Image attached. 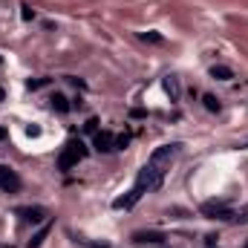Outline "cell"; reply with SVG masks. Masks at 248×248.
<instances>
[{"label":"cell","mask_w":248,"mask_h":248,"mask_svg":"<svg viewBox=\"0 0 248 248\" xmlns=\"http://www.w3.org/2000/svg\"><path fill=\"white\" fill-rule=\"evenodd\" d=\"M0 63H3V58H0Z\"/></svg>","instance_id":"22"},{"label":"cell","mask_w":248,"mask_h":248,"mask_svg":"<svg viewBox=\"0 0 248 248\" xmlns=\"http://www.w3.org/2000/svg\"><path fill=\"white\" fill-rule=\"evenodd\" d=\"M133 240H136V243H162L165 237H162V234H156V231H139Z\"/></svg>","instance_id":"9"},{"label":"cell","mask_w":248,"mask_h":248,"mask_svg":"<svg viewBox=\"0 0 248 248\" xmlns=\"http://www.w3.org/2000/svg\"><path fill=\"white\" fill-rule=\"evenodd\" d=\"M205 246L214 248V246H217V237H214V234H211V237H205Z\"/></svg>","instance_id":"19"},{"label":"cell","mask_w":248,"mask_h":248,"mask_svg":"<svg viewBox=\"0 0 248 248\" xmlns=\"http://www.w3.org/2000/svg\"><path fill=\"white\" fill-rule=\"evenodd\" d=\"M84 130L87 133H98V119H90V122L84 124Z\"/></svg>","instance_id":"14"},{"label":"cell","mask_w":248,"mask_h":248,"mask_svg":"<svg viewBox=\"0 0 248 248\" xmlns=\"http://www.w3.org/2000/svg\"><path fill=\"white\" fill-rule=\"evenodd\" d=\"M87 156V147H84V141H78V139H69L66 141V147H63V153L58 156V168L61 170H72L81 159Z\"/></svg>","instance_id":"2"},{"label":"cell","mask_w":248,"mask_h":248,"mask_svg":"<svg viewBox=\"0 0 248 248\" xmlns=\"http://www.w3.org/2000/svg\"><path fill=\"white\" fill-rule=\"evenodd\" d=\"M0 190H6V193H17L20 190V176L12 168H6V165H0Z\"/></svg>","instance_id":"4"},{"label":"cell","mask_w":248,"mask_h":248,"mask_svg":"<svg viewBox=\"0 0 248 248\" xmlns=\"http://www.w3.org/2000/svg\"><path fill=\"white\" fill-rule=\"evenodd\" d=\"M202 214L208 219H234V211L225 205V202H205L202 205Z\"/></svg>","instance_id":"3"},{"label":"cell","mask_w":248,"mask_h":248,"mask_svg":"<svg viewBox=\"0 0 248 248\" xmlns=\"http://www.w3.org/2000/svg\"><path fill=\"white\" fill-rule=\"evenodd\" d=\"M49 101H52V107H55L58 113H69V104H66V95H61V93H55V95H52Z\"/></svg>","instance_id":"11"},{"label":"cell","mask_w":248,"mask_h":248,"mask_svg":"<svg viewBox=\"0 0 248 248\" xmlns=\"http://www.w3.org/2000/svg\"><path fill=\"white\" fill-rule=\"evenodd\" d=\"M17 217H20L23 222L38 225V222H44V219H46V211H44V208H17Z\"/></svg>","instance_id":"6"},{"label":"cell","mask_w":248,"mask_h":248,"mask_svg":"<svg viewBox=\"0 0 248 248\" xmlns=\"http://www.w3.org/2000/svg\"><path fill=\"white\" fill-rule=\"evenodd\" d=\"M141 38H144V41H153V44H162V35H156V32H144Z\"/></svg>","instance_id":"15"},{"label":"cell","mask_w":248,"mask_h":248,"mask_svg":"<svg viewBox=\"0 0 248 248\" xmlns=\"http://www.w3.org/2000/svg\"><path fill=\"white\" fill-rule=\"evenodd\" d=\"M26 136H41V127H26Z\"/></svg>","instance_id":"18"},{"label":"cell","mask_w":248,"mask_h":248,"mask_svg":"<svg viewBox=\"0 0 248 248\" xmlns=\"http://www.w3.org/2000/svg\"><path fill=\"white\" fill-rule=\"evenodd\" d=\"M20 9H23V12H20V15H23V20H32V17H35V12H32V9H29V6H26V3H23V6H20Z\"/></svg>","instance_id":"16"},{"label":"cell","mask_w":248,"mask_h":248,"mask_svg":"<svg viewBox=\"0 0 248 248\" xmlns=\"http://www.w3.org/2000/svg\"><path fill=\"white\" fill-rule=\"evenodd\" d=\"M246 248H248V243H246Z\"/></svg>","instance_id":"23"},{"label":"cell","mask_w":248,"mask_h":248,"mask_svg":"<svg viewBox=\"0 0 248 248\" xmlns=\"http://www.w3.org/2000/svg\"><path fill=\"white\" fill-rule=\"evenodd\" d=\"M3 98H6V90H3V87H0V101H3Z\"/></svg>","instance_id":"20"},{"label":"cell","mask_w":248,"mask_h":248,"mask_svg":"<svg viewBox=\"0 0 248 248\" xmlns=\"http://www.w3.org/2000/svg\"><path fill=\"white\" fill-rule=\"evenodd\" d=\"M179 147H182V144H176V141H173V144H162V147H156V150L150 153V159H147V165H150L153 170H159V173L165 176V173L170 170V165H173V159L179 156Z\"/></svg>","instance_id":"1"},{"label":"cell","mask_w":248,"mask_h":248,"mask_svg":"<svg viewBox=\"0 0 248 248\" xmlns=\"http://www.w3.org/2000/svg\"><path fill=\"white\" fill-rule=\"evenodd\" d=\"M202 101H205V110H208V113H219V110H222L219 98H217V95H211V93H208V95H202Z\"/></svg>","instance_id":"10"},{"label":"cell","mask_w":248,"mask_h":248,"mask_svg":"<svg viewBox=\"0 0 248 248\" xmlns=\"http://www.w3.org/2000/svg\"><path fill=\"white\" fill-rule=\"evenodd\" d=\"M49 78H38V81H29V90H38V87H44Z\"/></svg>","instance_id":"17"},{"label":"cell","mask_w":248,"mask_h":248,"mask_svg":"<svg viewBox=\"0 0 248 248\" xmlns=\"http://www.w3.org/2000/svg\"><path fill=\"white\" fill-rule=\"evenodd\" d=\"M0 139H6V130H3V127H0Z\"/></svg>","instance_id":"21"},{"label":"cell","mask_w":248,"mask_h":248,"mask_svg":"<svg viewBox=\"0 0 248 248\" xmlns=\"http://www.w3.org/2000/svg\"><path fill=\"white\" fill-rule=\"evenodd\" d=\"M46 231H49V225H44V228H41V231L29 240V248H38V246H41V243H44V237H46Z\"/></svg>","instance_id":"12"},{"label":"cell","mask_w":248,"mask_h":248,"mask_svg":"<svg viewBox=\"0 0 248 248\" xmlns=\"http://www.w3.org/2000/svg\"><path fill=\"white\" fill-rule=\"evenodd\" d=\"M211 78H217V81H231V78H234V72H231V66L217 63V66H211Z\"/></svg>","instance_id":"8"},{"label":"cell","mask_w":248,"mask_h":248,"mask_svg":"<svg viewBox=\"0 0 248 248\" xmlns=\"http://www.w3.org/2000/svg\"><path fill=\"white\" fill-rule=\"evenodd\" d=\"M93 144H95L98 153H110V150H116V136L110 130H98L95 139H93Z\"/></svg>","instance_id":"5"},{"label":"cell","mask_w":248,"mask_h":248,"mask_svg":"<svg viewBox=\"0 0 248 248\" xmlns=\"http://www.w3.org/2000/svg\"><path fill=\"white\" fill-rule=\"evenodd\" d=\"M165 93L170 95V101H179L182 87H179V78H176V75H165Z\"/></svg>","instance_id":"7"},{"label":"cell","mask_w":248,"mask_h":248,"mask_svg":"<svg viewBox=\"0 0 248 248\" xmlns=\"http://www.w3.org/2000/svg\"><path fill=\"white\" fill-rule=\"evenodd\" d=\"M130 144V133H122V136H116V150H124Z\"/></svg>","instance_id":"13"}]
</instances>
